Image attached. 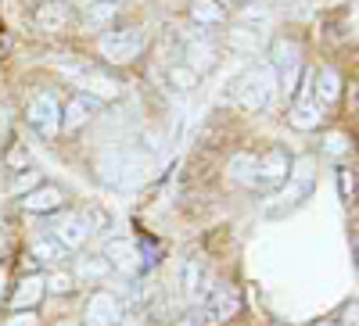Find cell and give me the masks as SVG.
Listing matches in <instances>:
<instances>
[{
	"label": "cell",
	"mask_w": 359,
	"mask_h": 326,
	"mask_svg": "<svg viewBox=\"0 0 359 326\" xmlns=\"http://www.w3.org/2000/svg\"><path fill=\"white\" fill-rule=\"evenodd\" d=\"M118 323H123V305H118V298L108 290H97L94 298L86 302L83 326H118Z\"/></svg>",
	"instance_id": "8fae6325"
},
{
	"label": "cell",
	"mask_w": 359,
	"mask_h": 326,
	"mask_svg": "<svg viewBox=\"0 0 359 326\" xmlns=\"http://www.w3.org/2000/svg\"><path fill=\"white\" fill-rule=\"evenodd\" d=\"M248 4H255V0H248Z\"/></svg>",
	"instance_id": "74e56055"
},
{
	"label": "cell",
	"mask_w": 359,
	"mask_h": 326,
	"mask_svg": "<svg viewBox=\"0 0 359 326\" xmlns=\"http://www.w3.org/2000/svg\"><path fill=\"white\" fill-rule=\"evenodd\" d=\"M97 104H101V101H94V97L79 94V97H76L69 108H62V129H79V126L86 122V118L97 111Z\"/></svg>",
	"instance_id": "2e32d148"
},
{
	"label": "cell",
	"mask_w": 359,
	"mask_h": 326,
	"mask_svg": "<svg viewBox=\"0 0 359 326\" xmlns=\"http://www.w3.org/2000/svg\"><path fill=\"white\" fill-rule=\"evenodd\" d=\"M69 8L62 4V0H47V4H40V11H36V25L40 29H47V33H57V29H65L69 25Z\"/></svg>",
	"instance_id": "e0dca14e"
},
{
	"label": "cell",
	"mask_w": 359,
	"mask_h": 326,
	"mask_svg": "<svg viewBox=\"0 0 359 326\" xmlns=\"http://www.w3.org/2000/svg\"><path fill=\"white\" fill-rule=\"evenodd\" d=\"M169 83L176 86V90H191V86L198 83V76H194L187 65H172V72H169Z\"/></svg>",
	"instance_id": "d4e9b609"
},
{
	"label": "cell",
	"mask_w": 359,
	"mask_h": 326,
	"mask_svg": "<svg viewBox=\"0 0 359 326\" xmlns=\"http://www.w3.org/2000/svg\"><path fill=\"white\" fill-rule=\"evenodd\" d=\"M241 312V290L233 283H212L205 290V319L208 323H226Z\"/></svg>",
	"instance_id": "52a82bcc"
},
{
	"label": "cell",
	"mask_w": 359,
	"mask_h": 326,
	"mask_svg": "<svg viewBox=\"0 0 359 326\" xmlns=\"http://www.w3.org/2000/svg\"><path fill=\"white\" fill-rule=\"evenodd\" d=\"M291 172V155L284 147H269L262 158H255V187L259 190H280Z\"/></svg>",
	"instance_id": "5b68a950"
},
{
	"label": "cell",
	"mask_w": 359,
	"mask_h": 326,
	"mask_svg": "<svg viewBox=\"0 0 359 326\" xmlns=\"http://www.w3.org/2000/svg\"><path fill=\"white\" fill-rule=\"evenodd\" d=\"M313 90H316V97L323 101V104H334L338 97H341V79H338V72L334 69H323L320 76H313Z\"/></svg>",
	"instance_id": "d6986e66"
},
{
	"label": "cell",
	"mask_w": 359,
	"mask_h": 326,
	"mask_svg": "<svg viewBox=\"0 0 359 326\" xmlns=\"http://www.w3.org/2000/svg\"><path fill=\"white\" fill-rule=\"evenodd\" d=\"M36 187H40V172L36 169H25L18 180H15V190L18 194H29V190H36Z\"/></svg>",
	"instance_id": "83f0119b"
},
{
	"label": "cell",
	"mask_w": 359,
	"mask_h": 326,
	"mask_svg": "<svg viewBox=\"0 0 359 326\" xmlns=\"http://www.w3.org/2000/svg\"><path fill=\"white\" fill-rule=\"evenodd\" d=\"M104 262L111 265V269L126 273V276H137L144 269V255L133 241H126V236H115V241L104 244Z\"/></svg>",
	"instance_id": "30bf717a"
},
{
	"label": "cell",
	"mask_w": 359,
	"mask_h": 326,
	"mask_svg": "<svg viewBox=\"0 0 359 326\" xmlns=\"http://www.w3.org/2000/svg\"><path fill=\"white\" fill-rule=\"evenodd\" d=\"M191 18L201 22V25H219L226 18V11L216 4V0H194V4H191Z\"/></svg>",
	"instance_id": "44dd1931"
},
{
	"label": "cell",
	"mask_w": 359,
	"mask_h": 326,
	"mask_svg": "<svg viewBox=\"0 0 359 326\" xmlns=\"http://www.w3.org/2000/svg\"><path fill=\"white\" fill-rule=\"evenodd\" d=\"M176 326H201V319H198V316H184Z\"/></svg>",
	"instance_id": "d6a6232c"
},
{
	"label": "cell",
	"mask_w": 359,
	"mask_h": 326,
	"mask_svg": "<svg viewBox=\"0 0 359 326\" xmlns=\"http://www.w3.org/2000/svg\"><path fill=\"white\" fill-rule=\"evenodd\" d=\"M8 255V233H4V226H0V258Z\"/></svg>",
	"instance_id": "836d02e7"
},
{
	"label": "cell",
	"mask_w": 359,
	"mask_h": 326,
	"mask_svg": "<svg viewBox=\"0 0 359 326\" xmlns=\"http://www.w3.org/2000/svg\"><path fill=\"white\" fill-rule=\"evenodd\" d=\"M313 76H316V72H306L302 83L294 86V108H291V126H294V129H316V126L323 122V108L316 104Z\"/></svg>",
	"instance_id": "277c9868"
},
{
	"label": "cell",
	"mask_w": 359,
	"mask_h": 326,
	"mask_svg": "<svg viewBox=\"0 0 359 326\" xmlns=\"http://www.w3.org/2000/svg\"><path fill=\"white\" fill-rule=\"evenodd\" d=\"M338 187H341V194H345V201H348V197H352V172H345V169L338 172Z\"/></svg>",
	"instance_id": "f546056e"
},
{
	"label": "cell",
	"mask_w": 359,
	"mask_h": 326,
	"mask_svg": "<svg viewBox=\"0 0 359 326\" xmlns=\"http://www.w3.org/2000/svg\"><path fill=\"white\" fill-rule=\"evenodd\" d=\"M50 229H54V241L62 244L65 251L86 244V241H90V233H94V226H90V219H86L83 212H65V215H57Z\"/></svg>",
	"instance_id": "9c48e42d"
},
{
	"label": "cell",
	"mask_w": 359,
	"mask_h": 326,
	"mask_svg": "<svg viewBox=\"0 0 359 326\" xmlns=\"http://www.w3.org/2000/svg\"><path fill=\"white\" fill-rule=\"evenodd\" d=\"M101 54L108 57L111 65H130L133 57H140L144 50V33L140 29H115V33H104L101 36Z\"/></svg>",
	"instance_id": "3957f363"
},
{
	"label": "cell",
	"mask_w": 359,
	"mask_h": 326,
	"mask_svg": "<svg viewBox=\"0 0 359 326\" xmlns=\"http://www.w3.org/2000/svg\"><path fill=\"white\" fill-rule=\"evenodd\" d=\"M43 290H50V294H69V290H72V280H69L65 273L43 276Z\"/></svg>",
	"instance_id": "4316f807"
},
{
	"label": "cell",
	"mask_w": 359,
	"mask_h": 326,
	"mask_svg": "<svg viewBox=\"0 0 359 326\" xmlns=\"http://www.w3.org/2000/svg\"><path fill=\"white\" fill-rule=\"evenodd\" d=\"M273 69L284 72L277 86H284L287 94H294V76H298V43L294 40H277L273 43Z\"/></svg>",
	"instance_id": "4fadbf2b"
},
{
	"label": "cell",
	"mask_w": 359,
	"mask_h": 326,
	"mask_svg": "<svg viewBox=\"0 0 359 326\" xmlns=\"http://www.w3.org/2000/svg\"><path fill=\"white\" fill-rule=\"evenodd\" d=\"M33 255L43 258V262H62V258H65V248L57 244V241H36V244H33Z\"/></svg>",
	"instance_id": "603a6c76"
},
{
	"label": "cell",
	"mask_w": 359,
	"mask_h": 326,
	"mask_svg": "<svg viewBox=\"0 0 359 326\" xmlns=\"http://www.w3.org/2000/svg\"><path fill=\"white\" fill-rule=\"evenodd\" d=\"M115 18V0H104V4H94L86 11V22H94V25H104Z\"/></svg>",
	"instance_id": "484cf974"
},
{
	"label": "cell",
	"mask_w": 359,
	"mask_h": 326,
	"mask_svg": "<svg viewBox=\"0 0 359 326\" xmlns=\"http://www.w3.org/2000/svg\"><path fill=\"white\" fill-rule=\"evenodd\" d=\"M108 269H111V265H108L104 258H79V273H83V276H90V280L108 276Z\"/></svg>",
	"instance_id": "cb8c5ba5"
},
{
	"label": "cell",
	"mask_w": 359,
	"mask_h": 326,
	"mask_svg": "<svg viewBox=\"0 0 359 326\" xmlns=\"http://www.w3.org/2000/svg\"><path fill=\"white\" fill-rule=\"evenodd\" d=\"M62 201H65V194L57 190V187H43V183H40L36 190H29V194L22 197V208L43 215V212H57V208H62Z\"/></svg>",
	"instance_id": "5bb4252c"
},
{
	"label": "cell",
	"mask_w": 359,
	"mask_h": 326,
	"mask_svg": "<svg viewBox=\"0 0 359 326\" xmlns=\"http://www.w3.org/2000/svg\"><path fill=\"white\" fill-rule=\"evenodd\" d=\"M8 326H36V316H33V312H22V316H15Z\"/></svg>",
	"instance_id": "4dcf8cb0"
},
{
	"label": "cell",
	"mask_w": 359,
	"mask_h": 326,
	"mask_svg": "<svg viewBox=\"0 0 359 326\" xmlns=\"http://www.w3.org/2000/svg\"><path fill=\"white\" fill-rule=\"evenodd\" d=\"M43 276H36V273H25L22 280H18V287H15V294H11V309L15 312H33L40 302H43Z\"/></svg>",
	"instance_id": "7c38bea8"
},
{
	"label": "cell",
	"mask_w": 359,
	"mask_h": 326,
	"mask_svg": "<svg viewBox=\"0 0 359 326\" xmlns=\"http://www.w3.org/2000/svg\"><path fill=\"white\" fill-rule=\"evenodd\" d=\"M313 326H334V323H313Z\"/></svg>",
	"instance_id": "d590c367"
},
{
	"label": "cell",
	"mask_w": 359,
	"mask_h": 326,
	"mask_svg": "<svg viewBox=\"0 0 359 326\" xmlns=\"http://www.w3.org/2000/svg\"><path fill=\"white\" fill-rule=\"evenodd\" d=\"M0 287H4V273H0Z\"/></svg>",
	"instance_id": "8d00e7d4"
},
{
	"label": "cell",
	"mask_w": 359,
	"mask_h": 326,
	"mask_svg": "<svg viewBox=\"0 0 359 326\" xmlns=\"http://www.w3.org/2000/svg\"><path fill=\"white\" fill-rule=\"evenodd\" d=\"M29 126L47 140L62 129V104H57L54 94H36L33 101H29Z\"/></svg>",
	"instance_id": "ba28073f"
},
{
	"label": "cell",
	"mask_w": 359,
	"mask_h": 326,
	"mask_svg": "<svg viewBox=\"0 0 359 326\" xmlns=\"http://www.w3.org/2000/svg\"><path fill=\"white\" fill-rule=\"evenodd\" d=\"M313 190H316V162H313L309 155L291 158V172H287L280 194L273 197V204L266 208V219H284V215H291L294 208H302V204L309 201Z\"/></svg>",
	"instance_id": "6da1fadb"
},
{
	"label": "cell",
	"mask_w": 359,
	"mask_h": 326,
	"mask_svg": "<svg viewBox=\"0 0 359 326\" xmlns=\"http://www.w3.org/2000/svg\"><path fill=\"white\" fill-rule=\"evenodd\" d=\"M230 180L241 187H255V155H233L230 158Z\"/></svg>",
	"instance_id": "ffe728a7"
},
{
	"label": "cell",
	"mask_w": 359,
	"mask_h": 326,
	"mask_svg": "<svg viewBox=\"0 0 359 326\" xmlns=\"http://www.w3.org/2000/svg\"><path fill=\"white\" fill-rule=\"evenodd\" d=\"M62 72L72 76L83 90H86V97H94V101H115V97H118V83H115L111 76L97 72V69H90V65H72V62H65Z\"/></svg>",
	"instance_id": "8992f818"
},
{
	"label": "cell",
	"mask_w": 359,
	"mask_h": 326,
	"mask_svg": "<svg viewBox=\"0 0 359 326\" xmlns=\"http://www.w3.org/2000/svg\"><path fill=\"white\" fill-rule=\"evenodd\" d=\"M273 94H277V69L273 65L248 69L241 79H237V90H233L237 104H241L245 111H262L269 101H273Z\"/></svg>",
	"instance_id": "7a4b0ae2"
},
{
	"label": "cell",
	"mask_w": 359,
	"mask_h": 326,
	"mask_svg": "<svg viewBox=\"0 0 359 326\" xmlns=\"http://www.w3.org/2000/svg\"><path fill=\"white\" fill-rule=\"evenodd\" d=\"M345 326H355V305H348V316H345Z\"/></svg>",
	"instance_id": "e575fe53"
},
{
	"label": "cell",
	"mask_w": 359,
	"mask_h": 326,
	"mask_svg": "<svg viewBox=\"0 0 359 326\" xmlns=\"http://www.w3.org/2000/svg\"><path fill=\"white\" fill-rule=\"evenodd\" d=\"M216 65V50H212V43H201V40H191L187 43V69L198 76V72H205V69H212Z\"/></svg>",
	"instance_id": "ac0fdd59"
},
{
	"label": "cell",
	"mask_w": 359,
	"mask_h": 326,
	"mask_svg": "<svg viewBox=\"0 0 359 326\" xmlns=\"http://www.w3.org/2000/svg\"><path fill=\"white\" fill-rule=\"evenodd\" d=\"M205 280H208V269H205V262L198 255H191L184 262V294L191 302H201V294H205Z\"/></svg>",
	"instance_id": "9a60e30c"
},
{
	"label": "cell",
	"mask_w": 359,
	"mask_h": 326,
	"mask_svg": "<svg viewBox=\"0 0 359 326\" xmlns=\"http://www.w3.org/2000/svg\"><path fill=\"white\" fill-rule=\"evenodd\" d=\"M230 47H233V50L252 54V50H259V36H255V33H248V29H230Z\"/></svg>",
	"instance_id": "7402d4cb"
},
{
	"label": "cell",
	"mask_w": 359,
	"mask_h": 326,
	"mask_svg": "<svg viewBox=\"0 0 359 326\" xmlns=\"http://www.w3.org/2000/svg\"><path fill=\"white\" fill-rule=\"evenodd\" d=\"M323 147H327V155H345L348 151V136H341V133H331L323 140Z\"/></svg>",
	"instance_id": "f1b7e54d"
},
{
	"label": "cell",
	"mask_w": 359,
	"mask_h": 326,
	"mask_svg": "<svg viewBox=\"0 0 359 326\" xmlns=\"http://www.w3.org/2000/svg\"><path fill=\"white\" fill-rule=\"evenodd\" d=\"M8 162H11V165H29V158H25V155L18 151V147H15V151H11V158H8Z\"/></svg>",
	"instance_id": "1f68e13d"
}]
</instances>
